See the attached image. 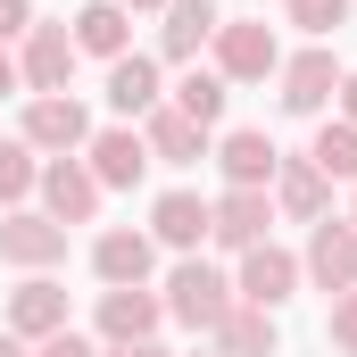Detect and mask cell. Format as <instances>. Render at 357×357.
I'll list each match as a JSON object with an SVG mask.
<instances>
[{
    "mask_svg": "<svg viewBox=\"0 0 357 357\" xmlns=\"http://www.w3.org/2000/svg\"><path fill=\"white\" fill-rule=\"evenodd\" d=\"M274 208L299 216V225H324V208H333L324 167H316V158H282V167H274Z\"/></svg>",
    "mask_w": 357,
    "mask_h": 357,
    "instance_id": "obj_16",
    "label": "cell"
},
{
    "mask_svg": "<svg viewBox=\"0 0 357 357\" xmlns=\"http://www.w3.org/2000/svg\"><path fill=\"white\" fill-rule=\"evenodd\" d=\"M75 59H84V50H75V33H67V25H33V33H25V59H17V75H25L33 91H67Z\"/></svg>",
    "mask_w": 357,
    "mask_h": 357,
    "instance_id": "obj_14",
    "label": "cell"
},
{
    "mask_svg": "<svg viewBox=\"0 0 357 357\" xmlns=\"http://www.w3.org/2000/svg\"><path fill=\"white\" fill-rule=\"evenodd\" d=\"M33 357H100V349H91L84 333H50V341H33Z\"/></svg>",
    "mask_w": 357,
    "mask_h": 357,
    "instance_id": "obj_28",
    "label": "cell"
},
{
    "mask_svg": "<svg viewBox=\"0 0 357 357\" xmlns=\"http://www.w3.org/2000/svg\"><path fill=\"white\" fill-rule=\"evenodd\" d=\"M167 108H183L191 125H216V116H225V75H199V67H191V75L167 91Z\"/></svg>",
    "mask_w": 357,
    "mask_h": 357,
    "instance_id": "obj_23",
    "label": "cell"
},
{
    "mask_svg": "<svg viewBox=\"0 0 357 357\" xmlns=\"http://www.w3.org/2000/svg\"><path fill=\"white\" fill-rule=\"evenodd\" d=\"M8 333H17V341H50V333H67V291H59L50 274H25V282L8 291Z\"/></svg>",
    "mask_w": 357,
    "mask_h": 357,
    "instance_id": "obj_12",
    "label": "cell"
},
{
    "mask_svg": "<svg viewBox=\"0 0 357 357\" xmlns=\"http://www.w3.org/2000/svg\"><path fill=\"white\" fill-rule=\"evenodd\" d=\"M349 225H357V208H349Z\"/></svg>",
    "mask_w": 357,
    "mask_h": 357,
    "instance_id": "obj_35",
    "label": "cell"
},
{
    "mask_svg": "<svg viewBox=\"0 0 357 357\" xmlns=\"http://www.w3.org/2000/svg\"><path fill=\"white\" fill-rule=\"evenodd\" d=\"M291 25L324 42V33H341V25H349V0H291Z\"/></svg>",
    "mask_w": 357,
    "mask_h": 357,
    "instance_id": "obj_26",
    "label": "cell"
},
{
    "mask_svg": "<svg viewBox=\"0 0 357 357\" xmlns=\"http://www.w3.org/2000/svg\"><path fill=\"white\" fill-rule=\"evenodd\" d=\"M33 183H42L33 150H25V142H0V208H17V199H25Z\"/></svg>",
    "mask_w": 357,
    "mask_h": 357,
    "instance_id": "obj_25",
    "label": "cell"
},
{
    "mask_svg": "<svg viewBox=\"0 0 357 357\" xmlns=\"http://www.w3.org/2000/svg\"><path fill=\"white\" fill-rule=\"evenodd\" d=\"M233 307H241V299H233V282H225L216 266L183 258V266L167 274V316H175V324H191V333H216Z\"/></svg>",
    "mask_w": 357,
    "mask_h": 357,
    "instance_id": "obj_1",
    "label": "cell"
},
{
    "mask_svg": "<svg viewBox=\"0 0 357 357\" xmlns=\"http://www.w3.org/2000/svg\"><path fill=\"white\" fill-rule=\"evenodd\" d=\"M216 167H225V183H233V191H266L274 167H282V150H274L258 125H241V133H225V142H216Z\"/></svg>",
    "mask_w": 357,
    "mask_h": 357,
    "instance_id": "obj_15",
    "label": "cell"
},
{
    "mask_svg": "<svg viewBox=\"0 0 357 357\" xmlns=\"http://www.w3.org/2000/svg\"><path fill=\"white\" fill-rule=\"evenodd\" d=\"M274 225V199L266 191H225V199H208V233L225 241V250H258Z\"/></svg>",
    "mask_w": 357,
    "mask_h": 357,
    "instance_id": "obj_13",
    "label": "cell"
},
{
    "mask_svg": "<svg viewBox=\"0 0 357 357\" xmlns=\"http://www.w3.org/2000/svg\"><path fill=\"white\" fill-rule=\"evenodd\" d=\"M84 142H91V116H84V100H67V91H33V108H25V150L75 158Z\"/></svg>",
    "mask_w": 357,
    "mask_h": 357,
    "instance_id": "obj_4",
    "label": "cell"
},
{
    "mask_svg": "<svg viewBox=\"0 0 357 357\" xmlns=\"http://www.w3.org/2000/svg\"><path fill=\"white\" fill-rule=\"evenodd\" d=\"M108 357H167L158 341H125V349H108Z\"/></svg>",
    "mask_w": 357,
    "mask_h": 357,
    "instance_id": "obj_33",
    "label": "cell"
},
{
    "mask_svg": "<svg viewBox=\"0 0 357 357\" xmlns=\"http://www.w3.org/2000/svg\"><path fill=\"white\" fill-rule=\"evenodd\" d=\"M167 91H158V59H142V50H125V59H108V108L116 116H150Z\"/></svg>",
    "mask_w": 357,
    "mask_h": 357,
    "instance_id": "obj_19",
    "label": "cell"
},
{
    "mask_svg": "<svg viewBox=\"0 0 357 357\" xmlns=\"http://www.w3.org/2000/svg\"><path fill=\"white\" fill-rule=\"evenodd\" d=\"M33 191H42V216L50 225H91V208H100V183H91L84 158H50Z\"/></svg>",
    "mask_w": 357,
    "mask_h": 357,
    "instance_id": "obj_10",
    "label": "cell"
},
{
    "mask_svg": "<svg viewBox=\"0 0 357 357\" xmlns=\"http://www.w3.org/2000/svg\"><path fill=\"white\" fill-rule=\"evenodd\" d=\"M333 100H341V125H357V75H341V91H333Z\"/></svg>",
    "mask_w": 357,
    "mask_h": 357,
    "instance_id": "obj_30",
    "label": "cell"
},
{
    "mask_svg": "<svg viewBox=\"0 0 357 357\" xmlns=\"http://www.w3.org/2000/svg\"><path fill=\"white\" fill-rule=\"evenodd\" d=\"M274 75H282V108H291V116H324V108H333V91H341V59L316 42V50L282 59Z\"/></svg>",
    "mask_w": 357,
    "mask_h": 357,
    "instance_id": "obj_7",
    "label": "cell"
},
{
    "mask_svg": "<svg viewBox=\"0 0 357 357\" xmlns=\"http://www.w3.org/2000/svg\"><path fill=\"white\" fill-rule=\"evenodd\" d=\"M274 67H282V42H274V25H258V17H233V25H216V75H225V84H266Z\"/></svg>",
    "mask_w": 357,
    "mask_h": 357,
    "instance_id": "obj_2",
    "label": "cell"
},
{
    "mask_svg": "<svg viewBox=\"0 0 357 357\" xmlns=\"http://www.w3.org/2000/svg\"><path fill=\"white\" fill-rule=\"evenodd\" d=\"M8 33H33V0H0V42Z\"/></svg>",
    "mask_w": 357,
    "mask_h": 357,
    "instance_id": "obj_29",
    "label": "cell"
},
{
    "mask_svg": "<svg viewBox=\"0 0 357 357\" xmlns=\"http://www.w3.org/2000/svg\"><path fill=\"white\" fill-rule=\"evenodd\" d=\"M324 183H357V125H316V150H307Z\"/></svg>",
    "mask_w": 357,
    "mask_h": 357,
    "instance_id": "obj_24",
    "label": "cell"
},
{
    "mask_svg": "<svg viewBox=\"0 0 357 357\" xmlns=\"http://www.w3.org/2000/svg\"><path fill=\"white\" fill-rule=\"evenodd\" d=\"M150 241H167V250L191 258V250L208 241V199H199V191H167V199L150 208Z\"/></svg>",
    "mask_w": 357,
    "mask_h": 357,
    "instance_id": "obj_20",
    "label": "cell"
},
{
    "mask_svg": "<svg viewBox=\"0 0 357 357\" xmlns=\"http://www.w3.org/2000/svg\"><path fill=\"white\" fill-rule=\"evenodd\" d=\"M150 266H158V241H150V233H133V225H116V233H100V241H91V274H100L108 291L150 282Z\"/></svg>",
    "mask_w": 357,
    "mask_h": 357,
    "instance_id": "obj_11",
    "label": "cell"
},
{
    "mask_svg": "<svg viewBox=\"0 0 357 357\" xmlns=\"http://www.w3.org/2000/svg\"><path fill=\"white\" fill-rule=\"evenodd\" d=\"M0 357H33V341H17V333L0 324Z\"/></svg>",
    "mask_w": 357,
    "mask_h": 357,
    "instance_id": "obj_32",
    "label": "cell"
},
{
    "mask_svg": "<svg viewBox=\"0 0 357 357\" xmlns=\"http://www.w3.org/2000/svg\"><path fill=\"white\" fill-rule=\"evenodd\" d=\"M25 84V75H17V59H8V50H0V100H8V91Z\"/></svg>",
    "mask_w": 357,
    "mask_h": 357,
    "instance_id": "obj_31",
    "label": "cell"
},
{
    "mask_svg": "<svg viewBox=\"0 0 357 357\" xmlns=\"http://www.w3.org/2000/svg\"><path fill=\"white\" fill-rule=\"evenodd\" d=\"M299 274L316 282V291H357V225L349 216H324L316 233H307V258H299Z\"/></svg>",
    "mask_w": 357,
    "mask_h": 357,
    "instance_id": "obj_3",
    "label": "cell"
},
{
    "mask_svg": "<svg viewBox=\"0 0 357 357\" xmlns=\"http://www.w3.org/2000/svg\"><path fill=\"white\" fill-rule=\"evenodd\" d=\"M216 25H225V17H216L208 0H167V25H158V59L191 67V59H199V50L216 42Z\"/></svg>",
    "mask_w": 357,
    "mask_h": 357,
    "instance_id": "obj_18",
    "label": "cell"
},
{
    "mask_svg": "<svg viewBox=\"0 0 357 357\" xmlns=\"http://www.w3.org/2000/svg\"><path fill=\"white\" fill-rule=\"evenodd\" d=\"M324 341H333L341 357H357V291H341V299H333V324H324Z\"/></svg>",
    "mask_w": 357,
    "mask_h": 357,
    "instance_id": "obj_27",
    "label": "cell"
},
{
    "mask_svg": "<svg viewBox=\"0 0 357 357\" xmlns=\"http://www.w3.org/2000/svg\"><path fill=\"white\" fill-rule=\"evenodd\" d=\"M116 8H125V17H133V8H167V0H116Z\"/></svg>",
    "mask_w": 357,
    "mask_h": 357,
    "instance_id": "obj_34",
    "label": "cell"
},
{
    "mask_svg": "<svg viewBox=\"0 0 357 357\" xmlns=\"http://www.w3.org/2000/svg\"><path fill=\"white\" fill-rule=\"evenodd\" d=\"M0 258L25 274H50L67 258V225H50V216H33V208H8L0 216Z\"/></svg>",
    "mask_w": 357,
    "mask_h": 357,
    "instance_id": "obj_5",
    "label": "cell"
},
{
    "mask_svg": "<svg viewBox=\"0 0 357 357\" xmlns=\"http://www.w3.org/2000/svg\"><path fill=\"white\" fill-rule=\"evenodd\" d=\"M216 357H282V333H274L266 307H233L216 324Z\"/></svg>",
    "mask_w": 357,
    "mask_h": 357,
    "instance_id": "obj_22",
    "label": "cell"
},
{
    "mask_svg": "<svg viewBox=\"0 0 357 357\" xmlns=\"http://www.w3.org/2000/svg\"><path fill=\"white\" fill-rule=\"evenodd\" d=\"M291 291H299V258H291V250H274V241L241 250V274H233V299H241V307H266L274 316Z\"/></svg>",
    "mask_w": 357,
    "mask_h": 357,
    "instance_id": "obj_6",
    "label": "cell"
},
{
    "mask_svg": "<svg viewBox=\"0 0 357 357\" xmlns=\"http://www.w3.org/2000/svg\"><path fill=\"white\" fill-rule=\"evenodd\" d=\"M84 158H91V183H100V191H133V183L150 175V142H142L133 125H108V133H91V142H84Z\"/></svg>",
    "mask_w": 357,
    "mask_h": 357,
    "instance_id": "obj_8",
    "label": "cell"
},
{
    "mask_svg": "<svg viewBox=\"0 0 357 357\" xmlns=\"http://www.w3.org/2000/svg\"><path fill=\"white\" fill-rule=\"evenodd\" d=\"M142 142H150V158H167V167H199V158H208V125H191L167 100L142 116Z\"/></svg>",
    "mask_w": 357,
    "mask_h": 357,
    "instance_id": "obj_17",
    "label": "cell"
},
{
    "mask_svg": "<svg viewBox=\"0 0 357 357\" xmlns=\"http://www.w3.org/2000/svg\"><path fill=\"white\" fill-rule=\"evenodd\" d=\"M158 324H167V299L158 291H100V341L108 349H125V341H158Z\"/></svg>",
    "mask_w": 357,
    "mask_h": 357,
    "instance_id": "obj_9",
    "label": "cell"
},
{
    "mask_svg": "<svg viewBox=\"0 0 357 357\" xmlns=\"http://www.w3.org/2000/svg\"><path fill=\"white\" fill-rule=\"evenodd\" d=\"M75 50H91V59H125L133 50V17L116 8V0H91V8H75Z\"/></svg>",
    "mask_w": 357,
    "mask_h": 357,
    "instance_id": "obj_21",
    "label": "cell"
}]
</instances>
